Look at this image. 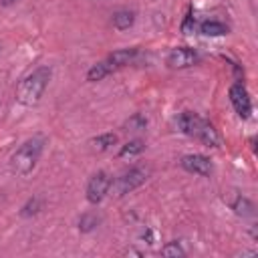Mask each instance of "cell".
Returning a JSON list of instances; mask_svg holds the SVG:
<instances>
[{"label":"cell","mask_w":258,"mask_h":258,"mask_svg":"<svg viewBox=\"0 0 258 258\" xmlns=\"http://www.w3.org/2000/svg\"><path fill=\"white\" fill-rule=\"evenodd\" d=\"M177 129L194 139H198L200 143H204L206 147H220L222 145V137L218 133V129L206 121L204 117L191 113V111H183L177 115Z\"/></svg>","instance_id":"obj_1"},{"label":"cell","mask_w":258,"mask_h":258,"mask_svg":"<svg viewBox=\"0 0 258 258\" xmlns=\"http://www.w3.org/2000/svg\"><path fill=\"white\" fill-rule=\"evenodd\" d=\"M50 81V69L48 67H38L30 75H26L18 87H16V101L24 107H32L40 101L44 89L48 87Z\"/></svg>","instance_id":"obj_2"},{"label":"cell","mask_w":258,"mask_h":258,"mask_svg":"<svg viewBox=\"0 0 258 258\" xmlns=\"http://www.w3.org/2000/svg\"><path fill=\"white\" fill-rule=\"evenodd\" d=\"M44 143L46 139L42 135H34L30 139H26L10 157V169L12 173L16 175H28L34 165L38 163L40 155H42V149H44Z\"/></svg>","instance_id":"obj_3"},{"label":"cell","mask_w":258,"mask_h":258,"mask_svg":"<svg viewBox=\"0 0 258 258\" xmlns=\"http://www.w3.org/2000/svg\"><path fill=\"white\" fill-rule=\"evenodd\" d=\"M147 177H149V169H147V167H143V165L131 167V169L123 171L119 177L111 179V187H109V191H113L117 198L127 196L129 191H133V189H137L139 185H143Z\"/></svg>","instance_id":"obj_4"},{"label":"cell","mask_w":258,"mask_h":258,"mask_svg":"<svg viewBox=\"0 0 258 258\" xmlns=\"http://www.w3.org/2000/svg\"><path fill=\"white\" fill-rule=\"evenodd\" d=\"M165 62H167L169 69H177V71L179 69H189V67L200 62V54L191 46H175V48L169 50Z\"/></svg>","instance_id":"obj_5"},{"label":"cell","mask_w":258,"mask_h":258,"mask_svg":"<svg viewBox=\"0 0 258 258\" xmlns=\"http://www.w3.org/2000/svg\"><path fill=\"white\" fill-rule=\"evenodd\" d=\"M109 187H111V177L107 171H97L89 183H87V202L97 206L105 200V196L109 194Z\"/></svg>","instance_id":"obj_6"},{"label":"cell","mask_w":258,"mask_h":258,"mask_svg":"<svg viewBox=\"0 0 258 258\" xmlns=\"http://www.w3.org/2000/svg\"><path fill=\"white\" fill-rule=\"evenodd\" d=\"M230 95V103L234 107V111L242 117V119H248L250 113H252V99H250V93L246 91V87L242 83H234L228 91Z\"/></svg>","instance_id":"obj_7"},{"label":"cell","mask_w":258,"mask_h":258,"mask_svg":"<svg viewBox=\"0 0 258 258\" xmlns=\"http://www.w3.org/2000/svg\"><path fill=\"white\" fill-rule=\"evenodd\" d=\"M179 165L189 171V173H196V175H202V177H210L212 171H214V165L210 161V157L202 155V153H187L179 159Z\"/></svg>","instance_id":"obj_8"},{"label":"cell","mask_w":258,"mask_h":258,"mask_svg":"<svg viewBox=\"0 0 258 258\" xmlns=\"http://www.w3.org/2000/svg\"><path fill=\"white\" fill-rule=\"evenodd\" d=\"M137 56H139V48L131 46V48H119V50H113L105 60L111 64L113 71H119V69L131 64V62H135Z\"/></svg>","instance_id":"obj_9"},{"label":"cell","mask_w":258,"mask_h":258,"mask_svg":"<svg viewBox=\"0 0 258 258\" xmlns=\"http://www.w3.org/2000/svg\"><path fill=\"white\" fill-rule=\"evenodd\" d=\"M111 73H115V71H113V69H111V64L103 58V60L95 62V64L87 71V81H89V83H97V81H103L105 77H109Z\"/></svg>","instance_id":"obj_10"},{"label":"cell","mask_w":258,"mask_h":258,"mask_svg":"<svg viewBox=\"0 0 258 258\" xmlns=\"http://www.w3.org/2000/svg\"><path fill=\"white\" fill-rule=\"evenodd\" d=\"M133 22H135V12L133 10H117L111 18L113 28H117V30H127V28L133 26Z\"/></svg>","instance_id":"obj_11"},{"label":"cell","mask_w":258,"mask_h":258,"mask_svg":"<svg viewBox=\"0 0 258 258\" xmlns=\"http://www.w3.org/2000/svg\"><path fill=\"white\" fill-rule=\"evenodd\" d=\"M200 32L206 34V36H224L230 32V28L224 24V22H218V20H206L200 24Z\"/></svg>","instance_id":"obj_12"},{"label":"cell","mask_w":258,"mask_h":258,"mask_svg":"<svg viewBox=\"0 0 258 258\" xmlns=\"http://www.w3.org/2000/svg\"><path fill=\"white\" fill-rule=\"evenodd\" d=\"M91 145L95 151H107L113 145H117V135L115 133H101V135L91 139Z\"/></svg>","instance_id":"obj_13"},{"label":"cell","mask_w":258,"mask_h":258,"mask_svg":"<svg viewBox=\"0 0 258 258\" xmlns=\"http://www.w3.org/2000/svg\"><path fill=\"white\" fill-rule=\"evenodd\" d=\"M232 210H234L238 216H242V218L254 216V204H252L250 200L242 198V196H236V200L232 202Z\"/></svg>","instance_id":"obj_14"},{"label":"cell","mask_w":258,"mask_h":258,"mask_svg":"<svg viewBox=\"0 0 258 258\" xmlns=\"http://www.w3.org/2000/svg\"><path fill=\"white\" fill-rule=\"evenodd\" d=\"M143 149H145V143L141 139H133V141H127L119 149V157H133V155H139Z\"/></svg>","instance_id":"obj_15"},{"label":"cell","mask_w":258,"mask_h":258,"mask_svg":"<svg viewBox=\"0 0 258 258\" xmlns=\"http://www.w3.org/2000/svg\"><path fill=\"white\" fill-rule=\"evenodd\" d=\"M99 216L97 214H93V212H87V214H83L81 216V220H79V230L83 232V234H87V232H93L97 226H99Z\"/></svg>","instance_id":"obj_16"},{"label":"cell","mask_w":258,"mask_h":258,"mask_svg":"<svg viewBox=\"0 0 258 258\" xmlns=\"http://www.w3.org/2000/svg\"><path fill=\"white\" fill-rule=\"evenodd\" d=\"M40 208H42V200L40 198H30L24 206H22V216L24 218H28V216H34V214H38L40 212Z\"/></svg>","instance_id":"obj_17"},{"label":"cell","mask_w":258,"mask_h":258,"mask_svg":"<svg viewBox=\"0 0 258 258\" xmlns=\"http://www.w3.org/2000/svg\"><path fill=\"white\" fill-rule=\"evenodd\" d=\"M161 254L163 256H183L185 252H183V248H181V244L179 242H167L163 248H161Z\"/></svg>","instance_id":"obj_18"},{"label":"cell","mask_w":258,"mask_h":258,"mask_svg":"<svg viewBox=\"0 0 258 258\" xmlns=\"http://www.w3.org/2000/svg\"><path fill=\"white\" fill-rule=\"evenodd\" d=\"M145 125H147V121L141 117V115H135L129 123H127V127H129V131H139V129H145Z\"/></svg>","instance_id":"obj_19"},{"label":"cell","mask_w":258,"mask_h":258,"mask_svg":"<svg viewBox=\"0 0 258 258\" xmlns=\"http://www.w3.org/2000/svg\"><path fill=\"white\" fill-rule=\"evenodd\" d=\"M12 2H16V0H2V4H4V6H8V4H12Z\"/></svg>","instance_id":"obj_20"}]
</instances>
